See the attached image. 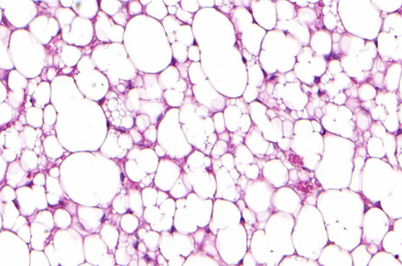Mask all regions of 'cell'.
<instances>
[{"label": "cell", "instance_id": "cell-1", "mask_svg": "<svg viewBox=\"0 0 402 266\" xmlns=\"http://www.w3.org/2000/svg\"><path fill=\"white\" fill-rule=\"evenodd\" d=\"M296 2L297 5L301 8L304 7V6L309 5L306 0H296V2Z\"/></svg>", "mask_w": 402, "mask_h": 266}]
</instances>
